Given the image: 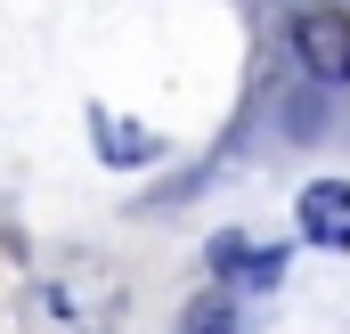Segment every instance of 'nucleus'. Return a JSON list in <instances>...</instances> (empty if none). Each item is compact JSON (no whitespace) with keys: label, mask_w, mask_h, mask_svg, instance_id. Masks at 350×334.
<instances>
[{"label":"nucleus","mask_w":350,"mask_h":334,"mask_svg":"<svg viewBox=\"0 0 350 334\" xmlns=\"http://www.w3.org/2000/svg\"><path fill=\"white\" fill-rule=\"evenodd\" d=\"M131 310V285L106 253H57L25 285V334H114Z\"/></svg>","instance_id":"obj_1"},{"label":"nucleus","mask_w":350,"mask_h":334,"mask_svg":"<svg viewBox=\"0 0 350 334\" xmlns=\"http://www.w3.org/2000/svg\"><path fill=\"white\" fill-rule=\"evenodd\" d=\"M293 57H301L318 82H350V16H342V8L293 16Z\"/></svg>","instance_id":"obj_2"},{"label":"nucleus","mask_w":350,"mask_h":334,"mask_svg":"<svg viewBox=\"0 0 350 334\" xmlns=\"http://www.w3.org/2000/svg\"><path fill=\"white\" fill-rule=\"evenodd\" d=\"M293 212H301L310 245H350V179H310Z\"/></svg>","instance_id":"obj_3"},{"label":"nucleus","mask_w":350,"mask_h":334,"mask_svg":"<svg viewBox=\"0 0 350 334\" xmlns=\"http://www.w3.org/2000/svg\"><path fill=\"white\" fill-rule=\"evenodd\" d=\"M212 269H220V277H245V285H277L285 261L261 253V245H245V237H220V245H212Z\"/></svg>","instance_id":"obj_4"},{"label":"nucleus","mask_w":350,"mask_h":334,"mask_svg":"<svg viewBox=\"0 0 350 334\" xmlns=\"http://www.w3.org/2000/svg\"><path fill=\"white\" fill-rule=\"evenodd\" d=\"M179 334H237L228 294H196V302H187V318H179Z\"/></svg>","instance_id":"obj_5"},{"label":"nucleus","mask_w":350,"mask_h":334,"mask_svg":"<svg viewBox=\"0 0 350 334\" xmlns=\"http://www.w3.org/2000/svg\"><path fill=\"white\" fill-rule=\"evenodd\" d=\"M98 139H106V147H114V155H106V164H147V139H139V131H122V123H114V114H98Z\"/></svg>","instance_id":"obj_6"}]
</instances>
